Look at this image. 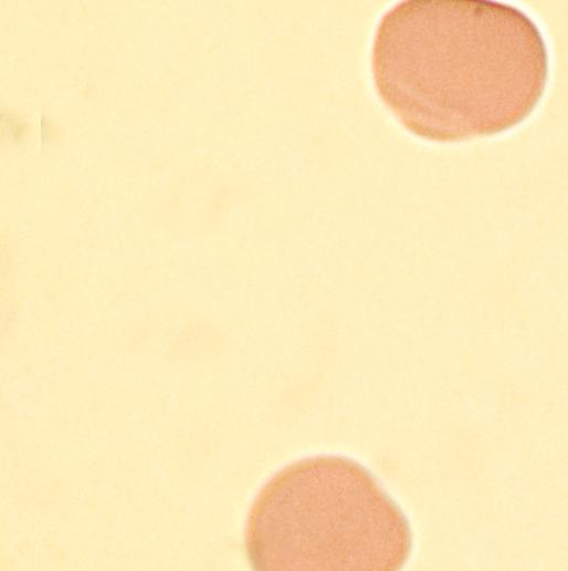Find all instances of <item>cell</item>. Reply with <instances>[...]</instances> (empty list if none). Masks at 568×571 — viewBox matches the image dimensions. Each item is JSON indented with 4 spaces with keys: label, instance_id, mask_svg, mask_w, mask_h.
<instances>
[{
    "label": "cell",
    "instance_id": "obj_1",
    "mask_svg": "<svg viewBox=\"0 0 568 571\" xmlns=\"http://www.w3.org/2000/svg\"><path fill=\"white\" fill-rule=\"evenodd\" d=\"M371 71L406 129L461 142L525 121L545 93L549 58L538 27L511 4L410 0L380 19Z\"/></svg>",
    "mask_w": 568,
    "mask_h": 571
},
{
    "label": "cell",
    "instance_id": "obj_2",
    "mask_svg": "<svg viewBox=\"0 0 568 571\" xmlns=\"http://www.w3.org/2000/svg\"><path fill=\"white\" fill-rule=\"evenodd\" d=\"M259 571H396L412 551L410 522L364 465L318 455L274 474L246 521Z\"/></svg>",
    "mask_w": 568,
    "mask_h": 571
}]
</instances>
